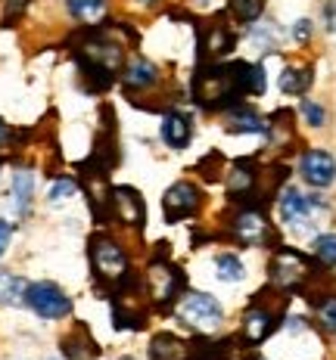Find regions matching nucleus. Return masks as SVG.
Wrapping results in <instances>:
<instances>
[{"instance_id":"f257e3e1","label":"nucleus","mask_w":336,"mask_h":360,"mask_svg":"<svg viewBox=\"0 0 336 360\" xmlns=\"http://www.w3.org/2000/svg\"><path fill=\"white\" fill-rule=\"evenodd\" d=\"M246 94H265V69L252 63H203L193 75V100L209 112L234 109Z\"/></svg>"},{"instance_id":"f03ea898","label":"nucleus","mask_w":336,"mask_h":360,"mask_svg":"<svg viewBox=\"0 0 336 360\" xmlns=\"http://www.w3.org/2000/svg\"><path fill=\"white\" fill-rule=\"evenodd\" d=\"M91 267H94V276H97V283H100V289L122 292L134 280L128 252H125L122 245H118V239L109 236V233L91 236Z\"/></svg>"},{"instance_id":"7ed1b4c3","label":"nucleus","mask_w":336,"mask_h":360,"mask_svg":"<svg viewBox=\"0 0 336 360\" xmlns=\"http://www.w3.org/2000/svg\"><path fill=\"white\" fill-rule=\"evenodd\" d=\"M178 317L203 335L215 333L224 323V311H221L218 298H212L209 292H187L181 302H178Z\"/></svg>"},{"instance_id":"20e7f679","label":"nucleus","mask_w":336,"mask_h":360,"mask_svg":"<svg viewBox=\"0 0 336 360\" xmlns=\"http://www.w3.org/2000/svg\"><path fill=\"white\" fill-rule=\"evenodd\" d=\"M315 276V267L296 249H278L271 258V283L283 292H296Z\"/></svg>"},{"instance_id":"39448f33","label":"nucleus","mask_w":336,"mask_h":360,"mask_svg":"<svg viewBox=\"0 0 336 360\" xmlns=\"http://www.w3.org/2000/svg\"><path fill=\"white\" fill-rule=\"evenodd\" d=\"M327 205L318 196H302L296 186H287L280 196V217L293 233H309L315 227V217L324 214Z\"/></svg>"},{"instance_id":"423d86ee","label":"nucleus","mask_w":336,"mask_h":360,"mask_svg":"<svg viewBox=\"0 0 336 360\" xmlns=\"http://www.w3.org/2000/svg\"><path fill=\"white\" fill-rule=\"evenodd\" d=\"M25 304L44 320H63L72 314V298L50 280L32 283V286L25 289Z\"/></svg>"},{"instance_id":"0eeeda50","label":"nucleus","mask_w":336,"mask_h":360,"mask_svg":"<svg viewBox=\"0 0 336 360\" xmlns=\"http://www.w3.org/2000/svg\"><path fill=\"white\" fill-rule=\"evenodd\" d=\"M147 283H149V295H153V302L159 307H171L178 298H181L187 280H184L181 267L168 264V261H153Z\"/></svg>"},{"instance_id":"6e6552de","label":"nucleus","mask_w":336,"mask_h":360,"mask_svg":"<svg viewBox=\"0 0 336 360\" xmlns=\"http://www.w3.org/2000/svg\"><path fill=\"white\" fill-rule=\"evenodd\" d=\"M203 205V193L199 186H193L190 180H178L175 186H168L166 199H162V212H166L168 224H178L184 217H193Z\"/></svg>"},{"instance_id":"1a4fd4ad","label":"nucleus","mask_w":336,"mask_h":360,"mask_svg":"<svg viewBox=\"0 0 336 360\" xmlns=\"http://www.w3.org/2000/svg\"><path fill=\"white\" fill-rule=\"evenodd\" d=\"M278 329V311L268 307L261 302V295H256V302L249 304V311L243 314V326H240V335L249 345H261L268 335Z\"/></svg>"},{"instance_id":"9d476101","label":"nucleus","mask_w":336,"mask_h":360,"mask_svg":"<svg viewBox=\"0 0 336 360\" xmlns=\"http://www.w3.org/2000/svg\"><path fill=\"white\" fill-rule=\"evenodd\" d=\"M109 212L125 227H144L147 224V205L134 186H116V190H109Z\"/></svg>"},{"instance_id":"9b49d317","label":"nucleus","mask_w":336,"mask_h":360,"mask_svg":"<svg viewBox=\"0 0 336 360\" xmlns=\"http://www.w3.org/2000/svg\"><path fill=\"white\" fill-rule=\"evenodd\" d=\"M234 44H237L234 32H230V28L224 25V19L218 16L199 32V59H203V63H218V59H224L234 50Z\"/></svg>"},{"instance_id":"f8f14e48","label":"nucleus","mask_w":336,"mask_h":360,"mask_svg":"<svg viewBox=\"0 0 336 360\" xmlns=\"http://www.w3.org/2000/svg\"><path fill=\"white\" fill-rule=\"evenodd\" d=\"M299 174H302L305 184L324 190V186H330L336 180V159L327 149H309L299 159Z\"/></svg>"},{"instance_id":"ddd939ff","label":"nucleus","mask_w":336,"mask_h":360,"mask_svg":"<svg viewBox=\"0 0 336 360\" xmlns=\"http://www.w3.org/2000/svg\"><path fill=\"white\" fill-rule=\"evenodd\" d=\"M230 233L243 245H265L268 239H271V227H268L265 214H261L259 208H243V212H237V217L230 221Z\"/></svg>"},{"instance_id":"4468645a","label":"nucleus","mask_w":336,"mask_h":360,"mask_svg":"<svg viewBox=\"0 0 336 360\" xmlns=\"http://www.w3.org/2000/svg\"><path fill=\"white\" fill-rule=\"evenodd\" d=\"M159 84V69H156L149 59L144 56H134L128 65H125L122 72V87L128 90V94H147V90H153Z\"/></svg>"},{"instance_id":"2eb2a0df","label":"nucleus","mask_w":336,"mask_h":360,"mask_svg":"<svg viewBox=\"0 0 336 360\" xmlns=\"http://www.w3.org/2000/svg\"><path fill=\"white\" fill-rule=\"evenodd\" d=\"M59 348H63V354L69 360H97L100 357V345L91 335V329L85 323L72 326L69 333L63 335V342H59Z\"/></svg>"},{"instance_id":"dca6fc26","label":"nucleus","mask_w":336,"mask_h":360,"mask_svg":"<svg viewBox=\"0 0 336 360\" xmlns=\"http://www.w3.org/2000/svg\"><path fill=\"white\" fill-rule=\"evenodd\" d=\"M159 134H162V143L181 153V149H187V143H190V137H193V124L184 112L168 109L166 115H162V131Z\"/></svg>"},{"instance_id":"f3484780","label":"nucleus","mask_w":336,"mask_h":360,"mask_svg":"<svg viewBox=\"0 0 336 360\" xmlns=\"http://www.w3.org/2000/svg\"><path fill=\"white\" fill-rule=\"evenodd\" d=\"M256 186H259V168L249 159L237 162L234 168H230V174H228V196L234 202L249 199L252 193H256Z\"/></svg>"},{"instance_id":"a211bd4d","label":"nucleus","mask_w":336,"mask_h":360,"mask_svg":"<svg viewBox=\"0 0 336 360\" xmlns=\"http://www.w3.org/2000/svg\"><path fill=\"white\" fill-rule=\"evenodd\" d=\"M190 345L181 342L175 333H159L149 342V360H187Z\"/></svg>"},{"instance_id":"6ab92c4d","label":"nucleus","mask_w":336,"mask_h":360,"mask_svg":"<svg viewBox=\"0 0 336 360\" xmlns=\"http://www.w3.org/2000/svg\"><path fill=\"white\" fill-rule=\"evenodd\" d=\"M268 127H271V122H265L259 112L243 109V106H234L230 115H228V131L230 134H268Z\"/></svg>"},{"instance_id":"aec40b11","label":"nucleus","mask_w":336,"mask_h":360,"mask_svg":"<svg viewBox=\"0 0 336 360\" xmlns=\"http://www.w3.org/2000/svg\"><path fill=\"white\" fill-rule=\"evenodd\" d=\"M32 196H35V174L32 171H16L13 174V208H16L19 217L28 214Z\"/></svg>"},{"instance_id":"412c9836","label":"nucleus","mask_w":336,"mask_h":360,"mask_svg":"<svg viewBox=\"0 0 336 360\" xmlns=\"http://www.w3.org/2000/svg\"><path fill=\"white\" fill-rule=\"evenodd\" d=\"M25 280L10 270H0V304H19L25 302Z\"/></svg>"},{"instance_id":"4be33fe9","label":"nucleus","mask_w":336,"mask_h":360,"mask_svg":"<svg viewBox=\"0 0 336 360\" xmlns=\"http://www.w3.org/2000/svg\"><path fill=\"white\" fill-rule=\"evenodd\" d=\"M311 87V69H287L280 75V90L287 96H302Z\"/></svg>"},{"instance_id":"5701e85b","label":"nucleus","mask_w":336,"mask_h":360,"mask_svg":"<svg viewBox=\"0 0 336 360\" xmlns=\"http://www.w3.org/2000/svg\"><path fill=\"white\" fill-rule=\"evenodd\" d=\"M228 10L240 25H252L265 13V0H228Z\"/></svg>"},{"instance_id":"b1692460","label":"nucleus","mask_w":336,"mask_h":360,"mask_svg":"<svg viewBox=\"0 0 336 360\" xmlns=\"http://www.w3.org/2000/svg\"><path fill=\"white\" fill-rule=\"evenodd\" d=\"M215 270H218V280L221 283H240L243 276H246L243 261L237 258V255H228V252L215 258Z\"/></svg>"},{"instance_id":"393cba45","label":"nucleus","mask_w":336,"mask_h":360,"mask_svg":"<svg viewBox=\"0 0 336 360\" xmlns=\"http://www.w3.org/2000/svg\"><path fill=\"white\" fill-rule=\"evenodd\" d=\"M106 10V0H69V13L81 22H94L103 16Z\"/></svg>"},{"instance_id":"a878e982","label":"nucleus","mask_w":336,"mask_h":360,"mask_svg":"<svg viewBox=\"0 0 336 360\" xmlns=\"http://www.w3.org/2000/svg\"><path fill=\"white\" fill-rule=\"evenodd\" d=\"M315 261L321 267H336V233H324L315 239Z\"/></svg>"},{"instance_id":"bb28decb","label":"nucleus","mask_w":336,"mask_h":360,"mask_svg":"<svg viewBox=\"0 0 336 360\" xmlns=\"http://www.w3.org/2000/svg\"><path fill=\"white\" fill-rule=\"evenodd\" d=\"M318 323L327 335H336V295H324L318 302Z\"/></svg>"},{"instance_id":"cd10ccee","label":"nucleus","mask_w":336,"mask_h":360,"mask_svg":"<svg viewBox=\"0 0 336 360\" xmlns=\"http://www.w3.org/2000/svg\"><path fill=\"white\" fill-rule=\"evenodd\" d=\"M302 115H305V122H309L311 127H324V122H327V112H324V106L321 103H315V100H302Z\"/></svg>"},{"instance_id":"c85d7f7f","label":"nucleus","mask_w":336,"mask_h":360,"mask_svg":"<svg viewBox=\"0 0 336 360\" xmlns=\"http://www.w3.org/2000/svg\"><path fill=\"white\" fill-rule=\"evenodd\" d=\"M75 193H78V184H75L72 177H63V180H56L54 190H50V202H66V199H72Z\"/></svg>"},{"instance_id":"c756f323","label":"nucleus","mask_w":336,"mask_h":360,"mask_svg":"<svg viewBox=\"0 0 336 360\" xmlns=\"http://www.w3.org/2000/svg\"><path fill=\"white\" fill-rule=\"evenodd\" d=\"M25 6H28V0H6L4 4V28H13V22L22 16Z\"/></svg>"},{"instance_id":"7c9ffc66","label":"nucleus","mask_w":336,"mask_h":360,"mask_svg":"<svg viewBox=\"0 0 336 360\" xmlns=\"http://www.w3.org/2000/svg\"><path fill=\"white\" fill-rule=\"evenodd\" d=\"M197 171H203L206 180H215V177H218V171H221V155L218 153H209L206 159L197 165Z\"/></svg>"},{"instance_id":"2f4dec72","label":"nucleus","mask_w":336,"mask_h":360,"mask_svg":"<svg viewBox=\"0 0 336 360\" xmlns=\"http://www.w3.org/2000/svg\"><path fill=\"white\" fill-rule=\"evenodd\" d=\"M293 37H296L299 44L309 41V37H311V22H309V19H299V22H296V28H293Z\"/></svg>"},{"instance_id":"473e14b6","label":"nucleus","mask_w":336,"mask_h":360,"mask_svg":"<svg viewBox=\"0 0 336 360\" xmlns=\"http://www.w3.org/2000/svg\"><path fill=\"white\" fill-rule=\"evenodd\" d=\"M10 236H13V227L6 221H0V255H4L6 245H10Z\"/></svg>"},{"instance_id":"72a5a7b5","label":"nucleus","mask_w":336,"mask_h":360,"mask_svg":"<svg viewBox=\"0 0 336 360\" xmlns=\"http://www.w3.org/2000/svg\"><path fill=\"white\" fill-rule=\"evenodd\" d=\"M6 140H10V124H6L4 118H0V146H4Z\"/></svg>"},{"instance_id":"f704fd0d","label":"nucleus","mask_w":336,"mask_h":360,"mask_svg":"<svg viewBox=\"0 0 336 360\" xmlns=\"http://www.w3.org/2000/svg\"><path fill=\"white\" fill-rule=\"evenodd\" d=\"M137 4H144V6H153V4H159V0H137Z\"/></svg>"},{"instance_id":"c9c22d12","label":"nucleus","mask_w":336,"mask_h":360,"mask_svg":"<svg viewBox=\"0 0 336 360\" xmlns=\"http://www.w3.org/2000/svg\"><path fill=\"white\" fill-rule=\"evenodd\" d=\"M122 360H134V357H122Z\"/></svg>"},{"instance_id":"e433bc0d","label":"nucleus","mask_w":336,"mask_h":360,"mask_svg":"<svg viewBox=\"0 0 336 360\" xmlns=\"http://www.w3.org/2000/svg\"><path fill=\"white\" fill-rule=\"evenodd\" d=\"M259 360H261V357H259Z\"/></svg>"}]
</instances>
